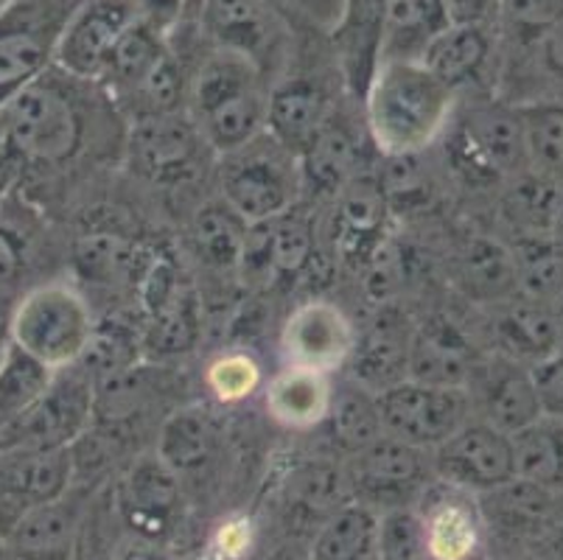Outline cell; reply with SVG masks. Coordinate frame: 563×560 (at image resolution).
Listing matches in <instances>:
<instances>
[{
    "label": "cell",
    "mask_w": 563,
    "mask_h": 560,
    "mask_svg": "<svg viewBox=\"0 0 563 560\" xmlns=\"http://www.w3.org/2000/svg\"><path fill=\"white\" fill-rule=\"evenodd\" d=\"M479 496H483L485 516L510 536H539L552 507L550 491L530 485L519 476Z\"/></svg>",
    "instance_id": "obj_39"
},
{
    "label": "cell",
    "mask_w": 563,
    "mask_h": 560,
    "mask_svg": "<svg viewBox=\"0 0 563 560\" xmlns=\"http://www.w3.org/2000/svg\"><path fill=\"white\" fill-rule=\"evenodd\" d=\"M261 384H264V373H261L258 359L242 348L222 351L205 370V387L211 389L219 404H242Z\"/></svg>",
    "instance_id": "obj_47"
},
{
    "label": "cell",
    "mask_w": 563,
    "mask_h": 560,
    "mask_svg": "<svg viewBox=\"0 0 563 560\" xmlns=\"http://www.w3.org/2000/svg\"><path fill=\"white\" fill-rule=\"evenodd\" d=\"M336 228L334 246L342 261L365 266L371 255L384 244V222H387V197L378 177L360 174L336 194Z\"/></svg>",
    "instance_id": "obj_20"
},
{
    "label": "cell",
    "mask_w": 563,
    "mask_h": 560,
    "mask_svg": "<svg viewBox=\"0 0 563 560\" xmlns=\"http://www.w3.org/2000/svg\"><path fill=\"white\" fill-rule=\"evenodd\" d=\"M250 224L222 197L202 205L194 216L191 241L199 261L219 272H239Z\"/></svg>",
    "instance_id": "obj_33"
},
{
    "label": "cell",
    "mask_w": 563,
    "mask_h": 560,
    "mask_svg": "<svg viewBox=\"0 0 563 560\" xmlns=\"http://www.w3.org/2000/svg\"><path fill=\"white\" fill-rule=\"evenodd\" d=\"M516 112L525 132L527 166L563 188V107L530 105Z\"/></svg>",
    "instance_id": "obj_44"
},
{
    "label": "cell",
    "mask_w": 563,
    "mask_h": 560,
    "mask_svg": "<svg viewBox=\"0 0 563 560\" xmlns=\"http://www.w3.org/2000/svg\"><path fill=\"white\" fill-rule=\"evenodd\" d=\"M205 25L222 51L247 56L261 70V56L275 48V18L264 0H205Z\"/></svg>",
    "instance_id": "obj_26"
},
{
    "label": "cell",
    "mask_w": 563,
    "mask_h": 560,
    "mask_svg": "<svg viewBox=\"0 0 563 560\" xmlns=\"http://www.w3.org/2000/svg\"><path fill=\"white\" fill-rule=\"evenodd\" d=\"M264 233L273 277H298L314 259V230L295 208L273 222H264Z\"/></svg>",
    "instance_id": "obj_45"
},
{
    "label": "cell",
    "mask_w": 563,
    "mask_h": 560,
    "mask_svg": "<svg viewBox=\"0 0 563 560\" xmlns=\"http://www.w3.org/2000/svg\"><path fill=\"white\" fill-rule=\"evenodd\" d=\"M96 328L85 292L68 281H45L14 300L12 345L51 370L79 364Z\"/></svg>",
    "instance_id": "obj_4"
},
{
    "label": "cell",
    "mask_w": 563,
    "mask_h": 560,
    "mask_svg": "<svg viewBox=\"0 0 563 560\" xmlns=\"http://www.w3.org/2000/svg\"><path fill=\"white\" fill-rule=\"evenodd\" d=\"M325 424H329L334 446L345 451L347 457L360 454L362 449L376 443L384 435L376 393H371V389L356 382H347L334 389V400H331Z\"/></svg>",
    "instance_id": "obj_38"
},
{
    "label": "cell",
    "mask_w": 563,
    "mask_h": 560,
    "mask_svg": "<svg viewBox=\"0 0 563 560\" xmlns=\"http://www.w3.org/2000/svg\"><path fill=\"white\" fill-rule=\"evenodd\" d=\"M25 264H29L25 239L18 228L0 222V295H12L20 277L25 275Z\"/></svg>",
    "instance_id": "obj_51"
},
{
    "label": "cell",
    "mask_w": 563,
    "mask_h": 560,
    "mask_svg": "<svg viewBox=\"0 0 563 560\" xmlns=\"http://www.w3.org/2000/svg\"><path fill=\"white\" fill-rule=\"evenodd\" d=\"M532 387L539 395L541 415L563 420V345L530 367Z\"/></svg>",
    "instance_id": "obj_50"
},
{
    "label": "cell",
    "mask_w": 563,
    "mask_h": 560,
    "mask_svg": "<svg viewBox=\"0 0 563 560\" xmlns=\"http://www.w3.org/2000/svg\"><path fill=\"white\" fill-rule=\"evenodd\" d=\"M213 446H217V424H213L211 409L202 404H188V407L174 409L163 420L155 454L174 474H188L211 460Z\"/></svg>",
    "instance_id": "obj_29"
},
{
    "label": "cell",
    "mask_w": 563,
    "mask_h": 560,
    "mask_svg": "<svg viewBox=\"0 0 563 560\" xmlns=\"http://www.w3.org/2000/svg\"><path fill=\"white\" fill-rule=\"evenodd\" d=\"M250 543H253V527H250L247 518H230L213 536L205 560H244L250 552Z\"/></svg>",
    "instance_id": "obj_52"
},
{
    "label": "cell",
    "mask_w": 563,
    "mask_h": 560,
    "mask_svg": "<svg viewBox=\"0 0 563 560\" xmlns=\"http://www.w3.org/2000/svg\"><path fill=\"white\" fill-rule=\"evenodd\" d=\"M415 322L396 303H382L362 331H356V345L351 353L353 382L371 393L393 387L407 378L409 342Z\"/></svg>",
    "instance_id": "obj_16"
},
{
    "label": "cell",
    "mask_w": 563,
    "mask_h": 560,
    "mask_svg": "<svg viewBox=\"0 0 563 560\" xmlns=\"http://www.w3.org/2000/svg\"><path fill=\"white\" fill-rule=\"evenodd\" d=\"M331 99L325 87L314 79H286L269 90L266 101V135L278 141L300 161L322 123L331 116Z\"/></svg>",
    "instance_id": "obj_21"
},
{
    "label": "cell",
    "mask_w": 563,
    "mask_h": 560,
    "mask_svg": "<svg viewBox=\"0 0 563 560\" xmlns=\"http://www.w3.org/2000/svg\"><path fill=\"white\" fill-rule=\"evenodd\" d=\"M130 560H155V558H130Z\"/></svg>",
    "instance_id": "obj_62"
},
{
    "label": "cell",
    "mask_w": 563,
    "mask_h": 560,
    "mask_svg": "<svg viewBox=\"0 0 563 560\" xmlns=\"http://www.w3.org/2000/svg\"><path fill=\"white\" fill-rule=\"evenodd\" d=\"M79 0H9L0 9V110L54 68L65 23Z\"/></svg>",
    "instance_id": "obj_6"
},
{
    "label": "cell",
    "mask_w": 563,
    "mask_h": 560,
    "mask_svg": "<svg viewBox=\"0 0 563 560\" xmlns=\"http://www.w3.org/2000/svg\"><path fill=\"white\" fill-rule=\"evenodd\" d=\"M79 532V502L65 493L63 499L23 513L7 530V560H70Z\"/></svg>",
    "instance_id": "obj_22"
},
{
    "label": "cell",
    "mask_w": 563,
    "mask_h": 560,
    "mask_svg": "<svg viewBox=\"0 0 563 560\" xmlns=\"http://www.w3.org/2000/svg\"><path fill=\"white\" fill-rule=\"evenodd\" d=\"M121 510L141 536H166L180 510V474H174L157 454L137 457L124 476Z\"/></svg>",
    "instance_id": "obj_19"
},
{
    "label": "cell",
    "mask_w": 563,
    "mask_h": 560,
    "mask_svg": "<svg viewBox=\"0 0 563 560\" xmlns=\"http://www.w3.org/2000/svg\"><path fill=\"white\" fill-rule=\"evenodd\" d=\"M141 351L143 337H137L135 328L121 320H96L90 342L76 367L85 370L93 384L104 382V378L135 367L141 362Z\"/></svg>",
    "instance_id": "obj_43"
},
{
    "label": "cell",
    "mask_w": 563,
    "mask_h": 560,
    "mask_svg": "<svg viewBox=\"0 0 563 560\" xmlns=\"http://www.w3.org/2000/svg\"><path fill=\"white\" fill-rule=\"evenodd\" d=\"M93 378L81 367L56 370L54 382L18 420L0 429L3 451L70 449L93 426Z\"/></svg>",
    "instance_id": "obj_7"
},
{
    "label": "cell",
    "mask_w": 563,
    "mask_h": 560,
    "mask_svg": "<svg viewBox=\"0 0 563 560\" xmlns=\"http://www.w3.org/2000/svg\"><path fill=\"white\" fill-rule=\"evenodd\" d=\"M550 311L552 317H555V326H558V333H561V345H563V292L555 297V300H550Z\"/></svg>",
    "instance_id": "obj_58"
},
{
    "label": "cell",
    "mask_w": 563,
    "mask_h": 560,
    "mask_svg": "<svg viewBox=\"0 0 563 560\" xmlns=\"http://www.w3.org/2000/svg\"><path fill=\"white\" fill-rule=\"evenodd\" d=\"M432 474L443 485L465 493H488L516 476L510 435L494 429L485 420H474L457 429L446 443L429 451Z\"/></svg>",
    "instance_id": "obj_11"
},
{
    "label": "cell",
    "mask_w": 563,
    "mask_h": 560,
    "mask_svg": "<svg viewBox=\"0 0 563 560\" xmlns=\"http://www.w3.org/2000/svg\"><path fill=\"white\" fill-rule=\"evenodd\" d=\"M0 560H7V558H3V547H0Z\"/></svg>",
    "instance_id": "obj_63"
},
{
    "label": "cell",
    "mask_w": 563,
    "mask_h": 560,
    "mask_svg": "<svg viewBox=\"0 0 563 560\" xmlns=\"http://www.w3.org/2000/svg\"><path fill=\"white\" fill-rule=\"evenodd\" d=\"M205 152H213V149L205 143L191 116H183V112L137 118L126 141L132 172L161 185L186 183L197 177Z\"/></svg>",
    "instance_id": "obj_10"
},
{
    "label": "cell",
    "mask_w": 563,
    "mask_h": 560,
    "mask_svg": "<svg viewBox=\"0 0 563 560\" xmlns=\"http://www.w3.org/2000/svg\"><path fill=\"white\" fill-rule=\"evenodd\" d=\"M300 191V161L266 132L239 152L224 154L222 199L247 224H264L284 216L298 205Z\"/></svg>",
    "instance_id": "obj_5"
},
{
    "label": "cell",
    "mask_w": 563,
    "mask_h": 560,
    "mask_svg": "<svg viewBox=\"0 0 563 560\" xmlns=\"http://www.w3.org/2000/svg\"><path fill=\"white\" fill-rule=\"evenodd\" d=\"M449 14L443 0H393L384 31L382 62H418L429 40L446 29Z\"/></svg>",
    "instance_id": "obj_32"
},
{
    "label": "cell",
    "mask_w": 563,
    "mask_h": 560,
    "mask_svg": "<svg viewBox=\"0 0 563 560\" xmlns=\"http://www.w3.org/2000/svg\"><path fill=\"white\" fill-rule=\"evenodd\" d=\"M418 518L429 560H471L479 549L483 518L471 493L443 485V491L429 496L427 513Z\"/></svg>",
    "instance_id": "obj_24"
},
{
    "label": "cell",
    "mask_w": 563,
    "mask_h": 560,
    "mask_svg": "<svg viewBox=\"0 0 563 560\" xmlns=\"http://www.w3.org/2000/svg\"><path fill=\"white\" fill-rule=\"evenodd\" d=\"M7 3H9V0H0V9H3V7H7Z\"/></svg>",
    "instance_id": "obj_61"
},
{
    "label": "cell",
    "mask_w": 563,
    "mask_h": 560,
    "mask_svg": "<svg viewBox=\"0 0 563 560\" xmlns=\"http://www.w3.org/2000/svg\"><path fill=\"white\" fill-rule=\"evenodd\" d=\"M284 7L295 9L298 14H303L311 23L322 25V29H334L336 18H340L342 0H278Z\"/></svg>",
    "instance_id": "obj_54"
},
{
    "label": "cell",
    "mask_w": 563,
    "mask_h": 560,
    "mask_svg": "<svg viewBox=\"0 0 563 560\" xmlns=\"http://www.w3.org/2000/svg\"><path fill=\"white\" fill-rule=\"evenodd\" d=\"M544 538L547 543L552 547V552L561 554L563 558V496L561 499H552V507H550V516H547L544 521Z\"/></svg>",
    "instance_id": "obj_56"
},
{
    "label": "cell",
    "mask_w": 563,
    "mask_h": 560,
    "mask_svg": "<svg viewBox=\"0 0 563 560\" xmlns=\"http://www.w3.org/2000/svg\"><path fill=\"white\" fill-rule=\"evenodd\" d=\"M550 239L558 241V244L563 246V202L561 208H558V216H555V222H552V230H550Z\"/></svg>",
    "instance_id": "obj_59"
},
{
    "label": "cell",
    "mask_w": 563,
    "mask_h": 560,
    "mask_svg": "<svg viewBox=\"0 0 563 560\" xmlns=\"http://www.w3.org/2000/svg\"><path fill=\"white\" fill-rule=\"evenodd\" d=\"M376 404L384 435L421 451L438 449L468 424L465 387H432L404 378L376 393Z\"/></svg>",
    "instance_id": "obj_8"
},
{
    "label": "cell",
    "mask_w": 563,
    "mask_h": 560,
    "mask_svg": "<svg viewBox=\"0 0 563 560\" xmlns=\"http://www.w3.org/2000/svg\"><path fill=\"white\" fill-rule=\"evenodd\" d=\"M496 12L514 37L521 43H539L563 20V0H499Z\"/></svg>",
    "instance_id": "obj_49"
},
{
    "label": "cell",
    "mask_w": 563,
    "mask_h": 560,
    "mask_svg": "<svg viewBox=\"0 0 563 560\" xmlns=\"http://www.w3.org/2000/svg\"><path fill=\"white\" fill-rule=\"evenodd\" d=\"M360 138L353 135L351 127L342 123V118L336 112H331L329 121L322 123V130L309 143V149L300 154L303 188H311V194L336 197L353 177H360Z\"/></svg>",
    "instance_id": "obj_25"
},
{
    "label": "cell",
    "mask_w": 563,
    "mask_h": 560,
    "mask_svg": "<svg viewBox=\"0 0 563 560\" xmlns=\"http://www.w3.org/2000/svg\"><path fill=\"white\" fill-rule=\"evenodd\" d=\"M449 23L454 25H483L499 9V0H443Z\"/></svg>",
    "instance_id": "obj_53"
},
{
    "label": "cell",
    "mask_w": 563,
    "mask_h": 560,
    "mask_svg": "<svg viewBox=\"0 0 563 560\" xmlns=\"http://www.w3.org/2000/svg\"><path fill=\"white\" fill-rule=\"evenodd\" d=\"M563 202V188L541 174L519 177L508 194V213L516 224L532 230L530 235H550L558 208Z\"/></svg>",
    "instance_id": "obj_46"
},
{
    "label": "cell",
    "mask_w": 563,
    "mask_h": 560,
    "mask_svg": "<svg viewBox=\"0 0 563 560\" xmlns=\"http://www.w3.org/2000/svg\"><path fill=\"white\" fill-rule=\"evenodd\" d=\"M367 138L382 157L421 154L449 130L454 90L434 79L421 62H382L367 87Z\"/></svg>",
    "instance_id": "obj_1"
},
{
    "label": "cell",
    "mask_w": 563,
    "mask_h": 560,
    "mask_svg": "<svg viewBox=\"0 0 563 560\" xmlns=\"http://www.w3.org/2000/svg\"><path fill=\"white\" fill-rule=\"evenodd\" d=\"M311 560H378V510L351 502L322 521Z\"/></svg>",
    "instance_id": "obj_36"
},
{
    "label": "cell",
    "mask_w": 563,
    "mask_h": 560,
    "mask_svg": "<svg viewBox=\"0 0 563 560\" xmlns=\"http://www.w3.org/2000/svg\"><path fill=\"white\" fill-rule=\"evenodd\" d=\"M150 326L143 331V348L157 356H177V353L191 351L199 337V315L197 300L183 289L168 292L163 300L146 308Z\"/></svg>",
    "instance_id": "obj_40"
},
{
    "label": "cell",
    "mask_w": 563,
    "mask_h": 560,
    "mask_svg": "<svg viewBox=\"0 0 563 560\" xmlns=\"http://www.w3.org/2000/svg\"><path fill=\"white\" fill-rule=\"evenodd\" d=\"M143 259L146 255L137 250V244L118 233H87L74 244L76 272L85 277L87 284L96 286H141L143 275L152 264V261Z\"/></svg>",
    "instance_id": "obj_30"
},
{
    "label": "cell",
    "mask_w": 563,
    "mask_h": 560,
    "mask_svg": "<svg viewBox=\"0 0 563 560\" xmlns=\"http://www.w3.org/2000/svg\"><path fill=\"white\" fill-rule=\"evenodd\" d=\"M378 560H429L418 513L398 507L378 516Z\"/></svg>",
    "instance_id": "obj_48"
},
{
    "label": "cell",
    "mask_w": 563,
    "mask_h": 560,
    "mask_svg": "<svg viewBox=\"0 0 563 560\" xmlns=\"http://www.w3.org/2000/svg\"><path fill=\"white\" fill-rule=\"evenodd\" d=\"M56 370L9 345L0 356V429L18 420L54 382Z\"/></svg>",
    "instance_id": "obj_42"
},
{
    "label": "cell",
    "mask_w": 563,
    "mask_h": 560,
    "mask_svg": "<svg viewBox=\"0 0 563 560\" xmlns=\"http://www.w3.org/2000/svg\"><path fill=\"white\" fill-rule=\"evenodd\" d=\"M3 143L9 157L37 166H63L85 141V116L68 87V74L51 68L20 90L3 110Z\"/></svg>",
    "instance_id": "obj_3"
},
{
    "label": "cell",
    "mask_w": 563,
    "mask_h": 560,
    "mask_svg": "<svg viewBox=\"0 0 563 560\" xmlns=\"http://www.w3.org/2000/svg\"><path fill=\"white\" fill-rule=\"evenodd\" d=\"M429 474H432V460L427 451L382 435L376 443L351 457V469L345 476L360 505L373 510L384 507L387 513L407 507L427 487Z\"/></svg>",
    "instance_id": "obj_9"
},
{
    "label": "cell",
    "mask_w": 563,
    "mask_h": 560,
    "mask_svg": "<svg viewBox=\"0 0 563 560\" xmlns=\"http://www.w3.org/2000/svg\"><path fill=\"white\" fill-rule=\"evenodd\" d=\"M334 389L331 373L286 364L264 387L266 415L286 429H314L329 418Z\"/></svg>",
    "instance_id": "obj_23"
},
{
    "label": "cell",
    "mask_w": 563,
    "mask_h": 560,
    "mask_svg": "<svg viewBox=\"0 0 563 560\" xmlns=\"http://www.w3.org/2000/svg\"><path fill=\"white\" fill-rule=\"evenodd\" d=\"M510 443L519 480L563 493V420L541 415L536 424L510 435Z\"/></svg>",
    "instance_id": "obj_35"
},
{
    "label": "cell",
    "mask_w": 563,
    "mask_h": 560,
    "mask_svg": "<svg viewBox=\"0 0 563 560\" xmlns=\"http://www.w3.org/2000/svg\"><path fill=\"white\" fill-rule=\"evenodd\" d=\"M12 311L14 300L12 295H0V356L12 345Z\"/></svg>",
    "instance_id": "obj_57"
},
{
    "label": "cell",
    "mask_w": 563,
    "mask_h": 560,
    "mask_svg": "<svg viewBox=\"0 0 563 560\" xmlns=\"http://www.w3.org/2000/svg\"><path fill=\"white\" fill-rule=\"evenodd\" d=\"M474 345L463 328L443 315L415 322L409 342L407 378L432 387H465L474 373Z\"/></svg>",
    "instance_id": "obj_18"
},
{
    "label": "cell",
    "mask_w": 563,
    "mask_h": 560,
    "mask_svg": "<svg viewBox=\"0 0 563 560\" xmlns=\"http://www.w3.org/2000/svg\"><path fill=\"white\" fill-rule=\"evenodd\" d=\"M457 281L465 295L479 303L508 300L514 292L519 295L514 250L499 241L471 239L460 255Z\"/></svg>",
    "instance_id": "obj_34"
},
{
    "label": "cell",
    "mask_w": 563,
    "mask_h": 560,
    "mask_svg": "<svg viewBox=\"0 0 563 560\" xmlns=\"http://www.w3.org/2000/svg\"><path fill=\"white\" fill-rule=\"evenodd\" d=\"M0 502L12 510V524L23 513L63 499L76 474L74 451H3Z\"/></svg>",
    "instance_id": "obj_17"
},
{
    "label": "cell",
    "mask_w": 563,
    "mask_h": 560,
    "mask_svg": "<svg viewBox=\"0 0 563 560\" xmlns=\"http://www.w3.org/2000/svg\"><path fill=\"white\" fill-rule=\"evenodd\" d=\"M166 37L161 31L143 23L141 18L121 34L118 45L112 48L110 62L99 81H104L118 99H130L132 92L155 74V68L166 59Z\"/></svg>",
    "instance_id": "obj_31"
},
{
    "label": "cell",
    "mask_w": 563,
    "mask_h": 560,
    "mask_svg": "<svg viewBox=\"0 0 563 560\" xmlns=\"http://www.w3.org/2000/svg\"><path fill=\"white\" fill-rule=\"evenodd\" d=\"M490 54V40L483 25H446L438 37L429 40L421 54V65L438 81L457 90L465 81H474L485 68Z\"/></svg>",
    "instance_id": "obj_28"
},
{
    "label": "cell",
    "mask_w": 563,
    "mask_h": 560,
    "mask_svg": "<svg viewBox=\"0 0 563 560\" xmlns=\"http://www.w3.org/2000/svg\"><path fill=\"white\" fill-rule=\"evenodd\" d=\"M390 3L393 0H342L340 18L331 29L342 81H345L351 99L360 105L382 65Z\"/></svg>",
    "instance_id": "obj_15"
},
{
    "label": "cell",
    "mask_w": 563,
    "mask_h": 560,
    "mask_svg": "<svg viewBox=\"0 0 563 560\" xmlns=\"http://www.w3.org/2000/svg\"><path fill=\"white\" fill-rule=\"evenodd\" d=\"M483 398V420L505 435L527 429L541 418V404L532 387L530 370L516 364L514 359H499L488 367L479 387Z\"/></svg>",
    "instance_id": "obj_27"
},
{
    "label": "cell",
    "mask_w": 563,
    "mask_h": 560,
    "mask_svg": "<svg viewBox=\"0 0 563 560\" xmlns=\"http://www.w3.org/2000/svg\"><path fill=\"white\" fill-rule=\"evenodd\" d=\"M539 48L544 68L550 70L558 81H563V20L558 25H552L544 37L539 40Z\"/></svg>",
    "instance_id": "obj_55"
},
{
    "label": "cell",
    "mask_w": 563,
    "mask_h": 560,
    "mask_svg": "<svg viewBox=\"0 0 563 560\" xmlns=\"http://www.w3.org/2000/svg\"><path fill=\"white\" fill-rule=\"evenodd\" d=\"M496 333L510 356L530 359L532 364L561 348V333L550 303L527 300V297L508 303L505 315L496 322Z\"/></svg>",
    "instance_id": "obj_37"
},
{
    "label": "cell",
    "mask_w": 563,
    "mask_h": 560,
    "mask_svg": "<svg viewBox=\"0 0 563 560\" xmlns=\"http://www.w3.org/2000/svg\"><path fill=\"white\" fill-rule=\"evenodd\" d=\"M0 143H3V123H0Z\"/></svg>",
    "instance_id": "obj_60"
},
{
    "label": "cell",
    "mask_w": 563,
    "mask_h": 560,
    "mask_svg": "<svg viewBox=\"0 0 563 560\" xmlns=\"http://www.w3.org/2000/svg\"><path fill=\"white\" fill-rule=\"evenodd\" d=\"M449 157L471 179H499L527 166L519 112L488 110L457 123L449 135Z\"/></svg>",
    "instance_id": "obj_13"
},
{
    "label": "cell",
    "mask_w": 563,
    "mask_h": 560,
    "mask_svg": "<svg viewBox=\"0 0 563 560\" xmlns=\"http://www.w3.org/2000/svg\"><path fill=\"white\" fill-rule=\"evenodd\" d=\"M516 284L527 300L550 303L563 292V246L550 235H525L514 246Z\"/></svg>",
    "instance_id": "obj_41"
},
{
    "label": "cell",
    "mask_w": 563,
    "mask_h": 560,
    "mask_svg": "<svg viewBox=\"0 0 563 560\" xmlns=\"http://www.w3.org/2000/svg\"><path fill=\"white\" fill-rule=\"evenodd\" d=\"M137 20L132 0H79L56 45L54 68L79 81H99L121 34Z\"/></svg>",
    "instance_id": "obj_12"
},
{
    "label": "cell",
    "mask_w": 563,
    "mask_h": 560,
    "mask_svg": "<svg viewBox=\"0 0 563 560\" xmlns=\"http://www.w3.org/2000/svg\"><path fill=\"white\" fill-rule=\"evenodd\" d=\"M266 101L258 65L233 51L211 56L188 87V116L217 154L239 152L264 135Z\"/></svg>",
    "instance_id": "obj_2"
},
{
    "label": "cell",
    "mask_w": 563,
    "mask_h": 560,
    "mask_svg": "<svg viewBox=\"0 0 563 560\" xmlns=\"http://www.w3.org/2000/svg\"><path fill=\"white\" fill-rule=\"evenodd\" d=\"M356 331L351 317L336 303L311 297L300 303L280 328V353L286 364L331 373L351 362Z\"/></svg>",
    "instance_id": "obj_14"
}]
</instances>
